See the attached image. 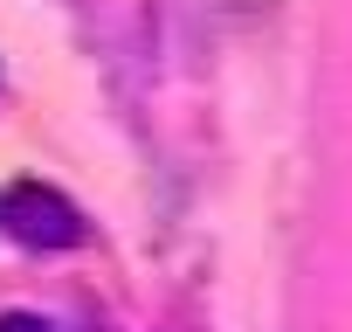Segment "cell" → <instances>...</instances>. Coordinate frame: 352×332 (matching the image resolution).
Returning <instances> with one entry per match:
<instances>
[{"label": "cell", "mask_w": 352, "mask_h": 332, "mask_svg": "<svg viewBox=\"0 0 352 332\" xmlns=\"http://www.w3.org/2000/svg\"><path fill=\"white\" fill-rule=\"evenodd\" d=\"M0 229H8L14 242H28V249H76L90 236L83 215H76V201H63L56 187H35V180L0 201Z\"/></svg>", "instance_id": "6da1fadb"}, {"label": "cell", "mask_w": 352, "mask_h": 332, "mask_svg": "<svg viewBox=\"0 0 352 332\" xmlns=\"http://www.w3.org/2000/svg\"><path fill=\"white\" fill-rule=\"evenodd\" d=\"M0 332H49V318H35V311H8V318H0Z\"/></svg>", "instance_id": "7a4b0ae2"}]
</instances>
